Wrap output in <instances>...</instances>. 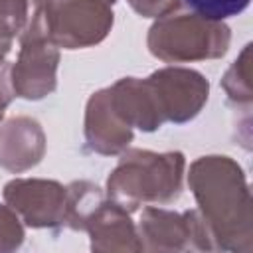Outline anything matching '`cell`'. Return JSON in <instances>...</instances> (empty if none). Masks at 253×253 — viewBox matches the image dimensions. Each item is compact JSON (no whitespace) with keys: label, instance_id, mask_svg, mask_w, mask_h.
<instances>
[{"label":"cell","instance_id":"obj_1","mask_svg":"<svg viewBox=\"0 0 253 253\" xmlns=\"http://www.w3.org/2000/svg\"><path fill=\"white\" fill-rule=\"evenodd\" d=\"M184 2L206 20H225L241 14L251 0H184Z\"/></svg>","mask_w":253,"mask_h":253}]
</instances>
